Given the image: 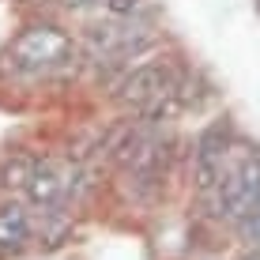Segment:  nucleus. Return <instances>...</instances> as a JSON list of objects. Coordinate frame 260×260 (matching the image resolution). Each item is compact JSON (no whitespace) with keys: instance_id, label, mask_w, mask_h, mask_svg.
Wrapping results in <instances>:
<instances>
[{"instance_id":"f257e3e1","label":"nucleus","mask_w":260,"mask_h":260,"mask_svg":"<svg viewBox=\"0 0 260 260\" xmlns=\"http://www.w3.org/2000/svg\"><path fill=\"white\" fill-rule=\"evenodd\" d=\"M72 42L68 34H60L57 26H30V30H23L19 38L12 42V64L23 68V72H42V68H53L60 64V60L68 57Z\"/></svg>"},{"instance_id":"f03ea898","label":"nucleus","mask_w":260,"mask_h":260,"mask_svg":"<svg viewBox=\"0 0 260 260\" xmlns=\"http://www.w3.org/2000/svg\"><path fill=\"white\" fill-rule=\"evenodd\" d=\"M174 79H170V68L151 60V64H140V68H128L124 79L117 83V102L121 106H132V110H147L155 98H162Z\"/></svg>"},{"instance_id":"7ed1b4c3","label":"nucleus","mask_w":260,"mask_h":260,"mask_svg":"<svg viewBox=\"0 0 260 260\" xmlns=\"http://www.w3.org/2000/svg\"><path fill=\"white\" fill-rule=\"evenodd\" d=\"M222 155H226V136L222 128H208L196 143L192 155V185L200 196H211L219 189V181L226 177V166H222Z\"/></svg>"},{"instance_id":"20e7f679","label":"nucleus","mask_w":260,"mask_h":260,"mask_svg":"<svg viewBox=\"0 0 260 260\" xmlns=\"http://www.w3.org/2000/svg\"><path fill=\"white\" fill-rule=\"evenodd\" d=\"M23 196H26L30 208L49 211V208H57L60 196H64V181H60V174L53 166H34V174H30V181H26Z\"/></svg>"},{"instance_id":"39448f33","label":"nucleus","mask_w":260,"mask_h":260,"mask_svg":"<svg viewBox=\"0 0 260 260\" xmlns=\"http://www.w3.org/2000/svg\"><path fill=\"white\" fill-rule=\"evenodd\" d=\"M30 238V211L26 204H0V249H19Z\"/></svg>"},{"instance_id":"423d86ee","label":"nucleus","mask_w":260,"mask_h":260,"mask_svg":"<svg viewBox=\"0 0 260 260\" xmlns=\"http://www.w3.org/2000/svg\"><path fill=\"white\" fill-rule=\"evenodd\" d=\"M124 38H128V30H121L117 23H102V26H91L87 30V49L94 53V57H113L121 46H124Z\"/></svg>"},{"instance_id":"0eeeda50","label":"nucleus","mask_w":260,"mask_h":260,"mask_svg":"<svg viewBox=\"0 0 260 260\" xmlns=\"http://www.w3.org/2000/svg\"><path fill=\"white\" fill-rule=\"evenodd\" d=\"M30 174H34L30 158H23V155L4 158V162H0V189L4 192H23L26 181H30Z\"/></svg>"},{"instance_id":"6e6552de","label":"nucleus","mask_w":260,"mask_h":260,"mask_svg":"<svg viewBox=\"0 0 260 260\" xmlns=\"http://www.w3.org/2000/svg\"><path fill=\"white\" fill-rule=\"evenodd\" d=\"M136 8H140V0H106V12L117 15V19H121V15H132Z\"/></svg>"},{"instance_id":"1a4fd4ad","label":"nucleus","mask_w":260,"mask_h":260,"mask_svg":"<svg viewBox=\"0 0 260 260\" xmlns=\"http://www.w3.org/2000/svg\"><path fill=\"white\" fill-rule=\"evenodd\" d=\"M241 230H245V238L253 241V245H260V211H253L249 219H241Z\"/></svg>"},{"instance_id":"9d476101","label":"nucleus","mask_w":260,"mask_h":260,"mask_svg":"<svg viewBox=\"0 0 260 260\" xmlns=\"http://www.w3.org/2000/svg\"><path fill=\"white\" fill-rule=\"evenodd\" d=\"M64 8H72V12H87V8H98V4H106V0H60Z\"/></svg>"},{"instance_id":"9b49d317","label":"nucleus","mask_w":260,"mask_h":260,"mask_svg":"<svg viewBox=\"0 0 260 260\" xmlns=\"http://www.w3.org/2000/svg\"><path fill=\"white\" fill-rule=\"evenodd\" d=\"M256 8H260V0H256Z\"/></svg>"}]
</instances>
